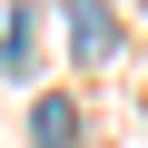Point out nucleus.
Wrapping results in <instances>:
<instances>
[{"instance_id":"1","label":"nucleus","mask_w":148,"mask_h":148,"mask_svg":"<svg viewBox=\"0 0 148 148\" xmlns=\"http://www.w3.org/2000/svg\"><path fill=\"white\" fill-rule=\"evenodd\" d=\"M59 10H69L79 59H109V49H119V10H109V0H59Z\"/></svg>"},{"instance_id":"2","label":"nucleus","mask_w":148,"mask_h":148,"mask_svg":"<svg viewBox=\"0 0 148 148\" xmlns=\"http://www.w3.org/2000/svg\"><path fill=\"white\" fill-rule=\"evenodd\" d=\"M30 138L40 148H69V138H79V109H69V99H40L30 109Z\"/></svg>"}]
</instances>
